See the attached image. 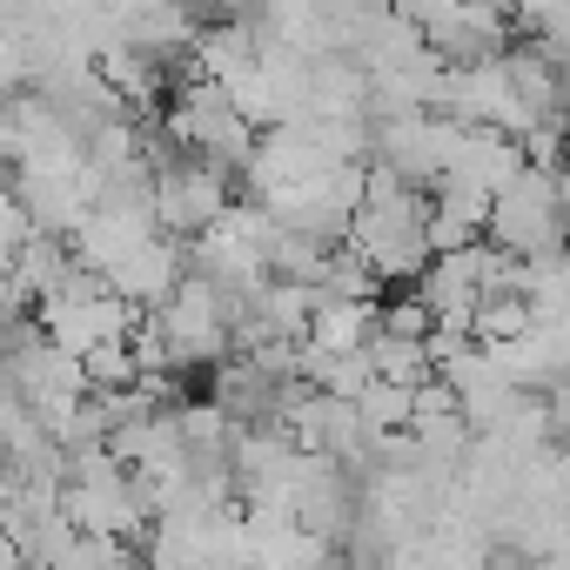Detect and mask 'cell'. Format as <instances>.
Instances as JSON below:
<instances>
[{
    "label": "cell",
    "instance_id": "cell-6",
    "mask_svg": "<svg viewBox=\"0 0 570 570\" xmlns=\"http://www.w3.org/2000/svg\"><path fill=\"white\" fill-rule=\"evenodd\" d=\"M181 275H188V242H175V235H148V242H135L101 282L135 309V316H148V309H161L175 289H181Z\"/></svg>",
    "mask_w": 570,
    "mask_h": 570
},
{
    "label": "cell",
    "instance_id": "cell-4",
    "mask_svg": "<svg viewBox=\"0 0 570 570\" xmlns=\"http://www.w3.org/2000/svg\"><path fill=\"white\" fill-rule=\"evenodd\" d=\"M41 316V336L55 343V350H68V356H95V350H115V343H128L135 336V309L108 289V282L101 275H88V268H75L68 282H61V289L35 309Z\"/></svg>",
    "mask_w": 570,
    "mask_h": 570
},
{
    "label": "cell",
    "instance_id": "cell-2",
    "mask_svg": "<svg viewBox=\"0 0 570 570\" xmlns=\"http://www.w3.org/2000/svg\"><path fill=\"white\" fill-rule=\"evenodd\" d=\"M61 510L75 517V530L108 543H148L155 530V497L115 450H75L61 463Z\"/></svg>",
    "mask_w": 570,
    "mask_h": 570
},
{
    "label": "cell",
    "instance_id": "cell-9",
    "mask_svg": "<svg viewBox=\"0 0 570 570\" xmlns=\"http://www.w3.org/2000/svg\"><path fill=\"white\" fill-rule=\"evenodd\" d=\"M517 296L530 303L537 323H563L570 316V248H550L537 262H517Z\"/></svg>",
    "mask_w": 570,
    "mask_h": 570
},
{
    "label": "cell",
    "instance_id": "cell-3",
    "mask_svg": "<svg viewBox=\"0 0 570 570\" xmlns=\"http://www.w3.org/2000/svg\"><path fill=\"white\" fill-rule=\"evenodd\" d=\"M490 242L517 262H537L550 248H570V222H563V175L550 168H517L497 195H490Z\"/></svg>",
    "mask_w": 570,
    "mask_h": 570
},
{
    "label": "cell",
    "instance_id": "cell-10",
    "mask_svg": "<svg viewBox=\"0 0 570 570\" xmlns=\"http://www.w3.org/2000/svg\"><path fill=\"white\" fill-rule=\"evenodd\" d=\"M550 416H557V436H563V450H570V390L550 396Z\"/></svg>",
    "mask_w": 570,
    "mask_h": 570
},
{
    "label": "cell",
    "instance_id": "cell-8",
    "mask_svg": "<svg viewBox=\"0 0 570 570\" xmlns=\"http://www.w3.org/2000/svg\"><path fill=\"white\" fill-rule=\"evenodd\" d=\"M8 268H14V282H21V296H28V303L41 309V303H48V296L61 289V282H68V275L81 268V262H75L68 235H41V228H35V235H28V242L14 248V262H8Z\"/></svg>",
    "mask_w": 570,
    "mask_h": 570
},
{
    "label": "cell",
    "instance_id": "cell-7",
    "mask_svg": "<svg viewBox=\"0 0 570 570\" xmlns=\"http://www.w3.org/2000/svg\"><path fill=\"white\" fill-rule=\"evenodd\" d=\"M376 330H383V296H370V303H316V316H309V350L316 356H363L370 343H376Z\"/></svg>",
    "mask_w": 570,
    "mask_h": 570
},
{
    "label": "cell",
    "instance_id": "cell-1",
    "mask_svg": "<svg viewBox=\"0 0 570 570\" xmlns=\"http://www.w3.org/2000/svg\"><path fill=\"white\" fill-rule=\"evenodd\" d=\"M370 275L383 282V289H410V282L436 262V242H430V195L423 188H403L390 175L370 168V188L350 215V235H343Z\"/></svg>",
    "mask_w": 570,
    "mask_h": 570
},
{
    "label": "cell",
    "instance_id": "cell-5",
    "mask_svg": "<svg viewBox=\"0 0 570 570\" xmlns=\"http://www.w3.org/2000/svg\"><path fill=\"white\" fill-rule=\"evenodd\" d=\"M228 208H235V175L228 168H215L202 155H181V148H168L155 161V222H161V235L195 242Z\"/></svg>",
    "mask_w": 570,
    "mask_h": 570
}]
</instances>
